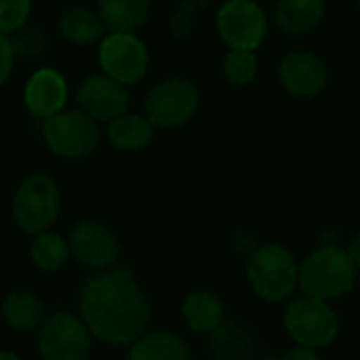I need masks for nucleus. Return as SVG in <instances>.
<instances>
[{
	"label": "nucleus",
	"instance_id": "nucleus-1",
	"mask_svg": "<svg viewBox=\"0 0 360 360\" xmlns=\"http://www.w3.org/2000/svg\"><path fill=\"white\" fill-rule=\"evenodd\" d=\"M80 319L93 338L112 346H131L148 333L150 304L133 272L127 266H114L84 283Z\"/></svg>",
	"mask_w": 360,
	"mask_h": 360
},
{
	"label": "nucleus",
	"instance_id": "nucleus-2",
	"mask_svg": "<svg viewBox=\"0 0 360 360\" xmlns=\"http://www.w3.org/2000/svg\"><path fill=\"white\" fill-rule=\"evenodd\" d=\"M356 266L348 251L340 247H323L308 255L300 266V287L314 300H338L356 285Z\"/></svg>",
	"mask_w": 360,
	"mask_h": 360
},
{
	"label": "nucleus",
	"instance_id": "nucleus-3",
	"mask_svg": "<svg viewBox=\"0 0 360 360\" xmlns=\"http://www.w3.org/2000/svg\"><path fill=\"white\" fill-rule=\"evenodd\" d=\"M247 276L253 291L266 302L287 300L300 285V268L281 245H264L253 251L247 264Z\"/></svg>",
	"mask_w": 360,
	"mask_h": 360
},
{
	"label": "nucleus",
	"instance_id": "nucleus-4",
	"mask_svg": "<svg viewBox=\"0 0 360 360\" xmlns=\"http://www.w3.org/2000/svg\"><path fill=\"white\" fill-rule=\"evenodd\" d=\"M198 86L186 76H171L154 84L143 101L146 118L156 129H175L186 124L198 110Z\"/></svg>",
	"mask_w": 360,
	"mask_h": 360
},
{
	"label": "nucleus",
	"instance_id": "nucleus-5",
	"mask_svg": "<svg viewBox=\"0 0 360 360\" xmlns=\"http://www.w3.org/2000/svg\"><path fill=\"white\" fill-rule=\"evenodd\" d=\"M59 213V188L46 173L25 177L13 198V217L23 232L40 234L49 230Z\"/></svg>",
	"mask_w": 360,
	"mask_h": 360
},
{
	"label": "nucleus",
	"instance_id": "nucleus-6",
	"mask_svg": "<svg viewBox=\"0 0 360 360\" xmlns=\"http://www.w3.org/2000/svg\"><path fill=\"white\" fill-rule=\"evenodd\" d=\"M42 139L59 158H84L99 146V122L82 110H63L42 120Z\"/></svg>",
	"mask_w": 360,
	"mask_h": 360
},
{
	"label": "nucleus",
	"instance_id": "nucleus-7",
	"mask_svg": "<svg viewBox=\"0 0 360 360\" xmlns=\"http://www.w3.org/2000/svg\"><path fill=\"white\" fill-rule=\"evenodd\" d=\"M97 57L101 72L124 86L137 84L150 68L148 49L133 32H108L99 42Z\"/></svg>",
	"mask_w": 360,
	"mask_h": 360
},
{
	"label": "nucleus",
	"instance_id": "nucleus-8",
	"mask_svg": "<svg viewBox=\"0 0 360 360\" xmlns=\"http://www.w3.org/2000/svg\"><path fill=\"white\" fill-rule=\"evenodd\" d=\"M285 329L297 346L319 350L333 344L338 338V316L329 302L306 295L287 308Z\"/></svg>",
	"mask_w": 360,
	"mask_h": 360
},
{
	"label": "nucleus",
	"instance_id": "nucleus-9",
	"mask_svg": "<svg viewBox=\"0 0 360 360\" xmlns=\"http://www.w3.org/2000/svg\"><path fill=\"white\" fill-rule=\"evenodd\" d=\"M217 34L236 51H257L268 34V17L255 0H226L217 11Z\"/></svg>",
	"mask_w": 360,
	"mask_h": 360
},
{
	"label": "nucleus",
	"instance_id": "nucleus-10",
	"mask_svg": "<svg viewBox=\"0 0 360 360\" xmlns=\"http://www.w3.org/2000/svg\"><path fill=\"white\" fill-rule=\"evenodd\" d=\"M91 338L82 319L55 312L40 327L38 350L42 360H86L91 354Z\"/></svg>",
	"mask_w": 360,
	"mask_h": 360
},
{
	"label": "nucleus",
	"instance_id": "nucleus-11",
	"mask_svg": "<svg viewBox=\"0 0 360 360\" xmlns=\"http://www.w3.org/2000/svg\"><path fill=\"white\" fill-rule=\"evenodd\" d=\"M70 253L86 268L110 270L120 255V243L116 234L99 221H80L70 234Z\"/></svg>",
	"mask_w": 360,
	"mask_h": 360
},
{
	"label": "nucleus",
	"instance_id": "nucleus-12",
	"mask_svg": "<svg viewBox=\"0 0 360 360\" xmlns=\"http://www.w3.org/2000/svg\"><path fill=\"white\" fill-rule=\"evenodd\" d=\"M76 103L95 122H110L129 112V93L124 84L101 72L82 80L76 91Z\"/></svg>",
	"mask_w": 360,
	"mask_h": 360
},
{
	"label": "nucleus",
	"instance_id": "nucleus-13",
	"mask_svg": "<svg viewBox=\"0 0 360 360\" xmlns=\"http://www.w3.org/2000/svg\"><path fill=\"white\" fill-rule=\"evenodd\" d=\"M70 86L65 76L55 68H38L32 72L23 86L25 110L38 120H49L51 116L65 110Z\"/></svg>",
	"mask_w": 360,
	"mask_h": 360
},
{
	"label": "nucleus",
	"instance_id": "nucleus-14",
	"mask_svg": "<svg viewBox=\"0 0 360 360\" xmlns=\"http://www.w3.org/2000/svg\"><path fill=\"white\" fill-rule=\"evenodd\" d=\"M278 78L287 93L302 99H310L323 93V89L327 86L329 72L319 55L310 51H293L281 61Z\"/></svg>",
	"mask_w": 360,
	"mask_h": 360
},
{
	"label": "nucleus",
	"instance_id": "nucleus-15",
	"mask_svg": "<svg viewBox=\"0 0 360 360\" xmlns=\"http://www.w3.org/2000/svg\"><path fill=\"white\" fill-rule=\"evenodd\" d=\"M325 8V0H278L274 6V21L285 34L304 36L319 27Z\"/></svg>",
	"mask_w": 360,
	"mask_h": 360
},
{
	"label": "nucleus",
	"instance_id": "nucleus-16",
	"mask_svg": "<svg viewBox=\"0 0 360 360\" xmlns=\"http://www.w3.org/2000/svg\"><path fill=\"white\" fill-rule=\"evenodd\" d=\"M59 34L63 40H68L74 46H91L103 40L108 34L101 17L97 11H91L86 6H72L65 8L59 17Z\"/></svg>",
	"mask_w": 360,
	"mask_h": 360
},
{
	"label": "nucleus",
	"instance_id": "nucleus-17",
	"mask_svg": "<svg viewBox=\"0 0 360 360\" xmlns=\"http://www.w3.org/2000/svg\"><path fill=\"white\" fill-rule=\"evenodd\" d=\"M154 124L146 118V114L124 112L122 116L108 122V141L122 152H139L146 150L154 141Z\"/></svg>",
	"mask_w": 360,
	"mask_h": 360
},
{
	"label": "nucleus",
	"instance_id": "nucleus-18",
	"mask_svg": "<svg viewBox=\"0 0 360 360\" xmlns=\"http://www.w3.org/2000/svg\"><path fill=\"white\" fill-rule=\"evenodd\" d=\"M127 360H192V352L179 335L171 331H152L131 344Z\"/></svg>",
	"mask_w": 360,
	"mask_h": 360
},
{
	"label": "nucleus",
	"instance_id": "nucleus-19",
	"mask_svg": "<svg viewBox=\"0 0 360 360\" xmlns=\"http://www.w3.org/2000/svg\"><path fill=\"white\" fill-rule=\"evenodd\" d=\"M184 321L196 333H213L226 319L224 302L211 291H194L184 300Z\"/></svg>",
	"mask_w": 360,
	"mask_h": 360
},
{
	"label": "nucleus",
	"instance_id": "nucleus-20",
	"mask_svg": "<svg viewBox=\"0 0 360 360\" xmlns=\"http://www.w3.org/2000/svg\"><path fill=\"white\" fill-rule=\"evenodd\" d=\"M97 13L108 32L135 34L150 15V0H97Z\"/></svg>",
	"mask_w": 360,
	"mask_h": 360
},
{
	"label": "nucleus",
	"instance_id": "nucleus-21",
	"mask_svg": "<svg viewBox=\"0 0 360 360\" xmlns=\"http://www.w3.org/2000/svg\"><path fill=\"white\" fill-rule=\"evenodd\" d=\"M2 316L15 331H32L46 321V308L30 291H15L2 304Z\"/></svg>",
	"mask_w": 360,
	"mask_h": 360
},
{
	"label": "nucleus",
	"instance_id": "nucleus-22",
	"mask_svg": "<svg viewBox=\"0 0 360 360\" xmlns=\"http://www.w3.org/2000/svg\"><path fill=\"white\" fill-rule=\"evenodd\" d=\"M30 253H32V262L42 272H57L70 259V245L57 232L44 230L36 234Z\"/></svg>",
	"mask_w": 360,
	"mask_h": 360
},
{
	"label": "nucleus",
	"instance_id": "nucleus-23",
	"mask_svg": "<svg viewBox=\"0 0 360 360\" xmlns=\"http://www.w3.org/2000/svg\"><path fill=\"white\" fill-rule=\"evenodd\" d=\"M211 335V348L217 360H245L251 352V335L236 323L224 321Z\"/></svg>",
	"mask_w": 360,
	"mask_h": 360
},
{
	"label": "nucleus",
	"instance_id": "nucleus-24",
	"mask_svg": "<svg viewBox=\"0 0 360 360\" xmlns=\"http://www.w3.org/2000/svg\"><path fill=\"white\" fill-rule=\"evenodd\" d=\"M224 76L232 86H247L255 80L259 63L255 51H236L230 49V53L224 57Z\"/></svg>",
	"mask_w": 360,
	"mask_h": 360
},
{
	"label": "nucleus",
	"instance_id": "nucleus-25",
	"mask_svg": "<svg viewBox=\"0 0 360 360\" xmlns=\"http://www.w3.org/2000/svg\"><path fill=\"white\" fill-rule=\"evenodd\" d=\"M32 15V0H0V34H15Z\"/></svg>",
	"mask_w": 360,
	"mask_h": 360
},
{
	"label": "nucleus",
	"instance_id": "nucleus-26",
	"mask_svg": "<svg viewBox=\"0 0 360 360\" xmlns=\"http://www.w3.org/2000/svg\"><path fill=\"white\" fill-rule=\"evenodd\" d=\"M8 38H11L13 51H15V57H23V59L38 57L44 51V42H46L44 34L34 25H23Z\"/></svg>",
	"mask_w": 360,
	"mask_h": 360
},
{
	"label": "nucleus",
	"instance_id": "nucleus-27",
	"mask_svg": "<svg viewBox=\"0 0 360 360\" xmlns=\"http://www.w3.org/2000/svg\"><path fill=\"white\" fill-rule=\"evenodd\" d=\"M15 51L11 44V38L6 34H0V86L11 78L15 68Z\"/></svg>",
	"mask_w": 360,
	"mask_h": 360
},
{
	"label": "nucleus",
	"instance_id": "nucleus-28",
	"mask_svg": "<svg viewBox=\"0 0 360 360\" xmlns=\"http://www.w3.org/2000/svg\"><path fill=\"white\" fill-rule=\"evenodd\" d=\"M192 21H194V8H192V4L190 2H181L179 8H177V13H175V17H173V34H179V36L181 34H188Z\"/></svg>",
	"mask_w": 360,
	"mask_h": 360
},
{
	"label": "nucleus",
	"instance_id": "nucleus-29",
	"mask_svg": "<svg viewBox=\"0 0 360 360\" xmlns=\"http://www.w3.org/2000/svg\"><path fill=\"white\" fill-rule=\"evenodd\" d=\"M283 360H323V359H321V354H319L314 348L297 346V348L289 350V352L285 354V359Z\"/></svg>",
	"mask_w": 360,
	"mask_h": 360
},
{
	"label": "nucleus",
	"instance_id": "nucleus-30",
	"mask_svg": "<svg viewBox=\"0 0 360 360\" xmlns=\"http://www.w3.org/2000/svg\"><path fill=\"white\" fill-rule=\"evenodd\" d=\"M348 255L352 257L354 266L360 268V234H356V236L352 238V243H350V247H348Z\"/></svg>",
	"mask_w": 360,
	"mask_h": 360
},
{
	"label": "nucleus",
	"instance_id": "nucleus-31",
	"mask_svg": "<svg viewBox=\"0 0 360 360\" xmlns=\"http://www.w3.org/2000/svg\"><path fill=\"white\" fill-rule=\"evenodd\" d=\"M0 360H21L17 354L13 352H0Z\"/></svg>",
	"mask_w": 360,
	"mask_h": 360
},
{
	"label": "nucleus",
	"instance_id": "nucleus-32",
	"mask_svg": "<svg viewBox=\"0 0 360 360\" xmlns=\"http://www.w3.org/2000/svg\"><path fill=\"white\" fill-rule=\"evenodd\" d=\"M359 11H360V0H359Z\"/></svg>",
	"mask_w": 360,
	"mask_h": 360
}]
</instances>
